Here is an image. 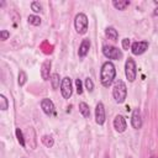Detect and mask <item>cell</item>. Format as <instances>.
<instances>
[{
  "mask_svg": "<svg viewBox=\"0 0 158 158\" xmlns=\"http://www.w3.org/2000/svg\"><path fill=\"white\" fill-rule=\"evenodd\" d=\"M116 77V69L115 65L111 62H105L100 70V81L104 86H110Z\"/></svg>",
  "mask_w": 158,
  "mask_h": 158,
  "instance_id": "6da1fadb",
  "label": "cell"
},
{
  "mask_svg": "<svg viewBox=\"0 0 158 158\" xmlns=\"http://www.w3.org/2000/svg\"><path fill=\"white\" fill-rule=\"evenodd\" d=\"M112 96H114L115 101L118 102V104L125 101V99L127 96V88H126V84L122 80H117L115 83L114 89H112Z\"/></svg>",
  "mask_w": 158,
  "mask_h": 158,
  "instance_id": "7a4b0ae2",
  "label": "cell"
},
{
  "mask_svg": "<svg viewBox=\"0 0 158 158\" xmlns=\"http://www.w3.org/2000/svg\"><path fill=\"white\" fill-rule=\"evenodd\" d=\"M74 26H75V30H77L78 33L84 35L88 30V17H86V15L83 14V12L78 14L74 19Z\"/></svg>",
  "mask_w": 158,
  "mask_h": 158,
  "instance_id": "3957f363",
  "label": "cell"
},
{
  "mask_svg": "<svg viewBox=\"0 0 158 158\" xmlns=\"http://www.w3.org/2000/svg\"><path fill=\"white\" fill-rule=\"evenodd\" d=\"M102 54L109 59H117L118 60L122 58V52L118 48H116L114 46H109V44L102 47Z\"/></svg>",
  "mask_w": 158,
  "mask_h": 158,
  "instance_id": "277c9868",
  "label": "cell"
},
{
  "mask_svg": "<svg viewBox=\"0 0 158 158\" xmlns=\"http://www.w3.org/2000/svg\"><path fill=\"white\" fill-rule=\"evenodd\" d=\"M125 74H126V78L128 79V81H135L136 75H137V69H136V63H135V60L132 58H128L126 60Z\"/></svg>",
  "mask_w": 158,
  "mask_h": 158,
  "instance_id": "5b68a950",
  "label": "cell"
},
{
  "mask_svg": "<svg viewBox=\"0 0 158 158\" xmlns=\"http://www.w3.org/2000/svg\"><path fill=\"white\" fill-rule=\"evenodd\" d=\"M60 93L64 99H69L73 94V88H72V80L69 77H64L60 81Z\"/></svg>",
  "mask_w": 158,
  "mask_h": 158,
  "instance_id": "8992f818",
  "label": "cell"
},
{
  "mask_svg": "<svg viewBox=\"0 0 158 158\" xmlns=\"http://www.w3.org/2000/svg\"><path fill=\"white\" fill-rule=\"evenodd\" d=\"M148 42L147 41H137V42H133L131 44V51L133 54L136 56H139L142 53H144L147 49H148Z\"/></svg>",
  "mask_w": 158,
  "mask_h": 158,
  "instance_id": "52a82bcc",
  "label": "cell"
},
{
  "mask_svg": "<svg viewBox=\"0 0 158 158\" xmlns=\"http://www.w3.org/2000/svg\"><path fill=\"white\" fill-rule=\"evenodd\" d=\"M95 121L98 125H104V122H105V107L101 101L98 102V105L95 107Z\"/></svg>",
  "mask_w": 158,
  "mask_h": 158,
  "instance_id": "ba28073f",
  "label": "cell"
},
{
  "mask_svg": "<svg viewBox=\"0 0 158 158\" xmlns=\"http://www.w3.org/2000/svg\"><path fill=\"white\" fill-rule=\"evenodd\" d=\"M114 127L117 132H125L126 128H127V123H126V120L122 115H116V117L114 118Z\"/></svg>",
  "mask_w": 158,
  "mask_h": 158,
  "instance_id": "9c48e42d",
  "label": "cell"
},
{
  "mask_svg": "<svg viewBox=\"0 0 158 158\" xmlns=\"http://www.w3.org/2000/svg\"><path fill=\"white\" fill-rule=\"evenodd\" d=\"M41 107H42L43 112L46 115H48V116H51V115L54 114V104H53V101L51 99H47V98L46 99H42Z\"/></svg>",
  "mask_w": 158,
  "mask_h": 158,
  "instance_id": "30bf717a",
  "label": "cell"
},
{
  "mask_svg": "<svg viewBox=\"0 0 158 158\" xmlns=\"http://www.w3.org/2000/svg\"><path fill=\"white\" fill-rule=\"evenodd\" d=\"M131 125L133 128L138 130L142 127V116H141V111L139 109H135L131 116Z\"/></svg>",
  "mask_w": 158,
  "mask_h": 158,
  "instance_id": "8fae6325",
  "label": "cell"
},
{
  "mask_svg": "<svg viewBox=\"0 0 158 158\" xmlns=\"http://www.w3.org/2000/svg\"><path fill=\"white\" fill-rule=\"evenodd\" d=\"M51 65H52V63H51L49 59H47V60H44L42 63V65H41V77H42L43 80H48V78H51L49 77Z\"/></svg>",
  "mask_w": 158,
  "mask_h": 158,
  "instance_id": "7c38bea8",
  "label": "cell"
},
{
  "mask_svg": "<svg viewBox=\"0 0 158 158\" xmlns=\"http://www.w3.org/2000/svg\"><path fill=\"white\" fill-rule=\"evenodd\" d=\"M89 49H90V41H89L88 38H85V40L81 41V43H80V46H79V51H78L79 57H80V58H84V57L88 54Z\"/></svg>",
  "mask_w": 158,
  "mask_h": 158,
  "instance_id": "4fadbf2b",
  "label": "cell"
},
{
  "mask_svg": "<svg viewBox=\"0 0 158 158\" xmlns=\"http://www.w3.org/2000/svg\"><path fill=\"white\" fill-rule=\"evenodd\" d=\"M105 35L111 41H117V38H118V33H117V31L114 27H107L105 30Z\"/></svg>",
  "mask_w": 158,
  "mask_h": 158,
  "instance_id": "5bb4252c",
  "label": "cell"
},
{
  "mask_svg": "<svg viewBox=\"0 0 158 158\" xmlns=\"http://www.w3.org/2000/svg\"><path fill=\"white\" fill-rule=\"evenodd\" d=\"M112 5L117 10H125L130 5V1L128 0H114L112 1Z\"/></svg>",
  "mask_w": 158,
  "mask_h": 158,
  "instance_id": "9a60e30c",
  "label": "cell"
},
{
  "mask_svg": "<svg viewBox=\"0 0 158 158\" xmlns=\"http://www.w3.org/2000/svg\"><path fill=\"white\" fill-rule=\"evenodd\" d=\"M79 111L80 114L84 116V117H89L90 116V110H89V106L86 102H79Z\"/></svg>",
  "mask_w": 158,
  "mask_h": 158,
  "instance_id": "2e32d148",
  "label": "cell"
},
{
  "mask_svg": "<svg viewBox=\"0 0 158 158\" xmlns=\"http://www.w3.org/2000/svg\"><path fill=\"white\" fill-rule=\"evenodd\" d=\"M49 80H51V83H52V88H53V89H57V88L59 86V80H60V78H59V74H58V73H53V74L51 75Z\"/></svg>",
  "mask_w": 158,
  "mask_h": 158,
  "instance_id": "e0dca14e",
  "label": "cell"
},
{
  "mask_svg": "<svg viewBox=\"0 0 158 158\" xmlns=\"http://www.w3.org/2000/svg\"><path fill=\"white\" fill-rule=\"evenodd\" d=\"M41 139H42V143H43L46 147H48V148H51V147L54 144V141H53V138H52L51 136H47V135H46V136H43Z\"/></svg>",
  "mask_w": 158,
  "mask_h": 158,
  "instance_id": "ac0fdd59",
  "label": "cell"
},
{
  "mask_svg": "<svg viewBox=\"0 0 158 158\" xmlns=\"http://www.w3.org/2000/svg\"><path fill=\"white\" fill-rule=\"evenodd\" d=\"M27 20H28V23H31V25H33V26L41 25V19H40L38 16H36V15H30Z\"/></svg>",
  "mask_w": 158,
  "mask_h": 158,
  "instance_id": "d6986e66",
  "label": "cell"
},
{
  "mask_svg": "<svg viewBox=\"0 0 158 158\" xmlns=\"http://www.w3.org/2000/svg\"><path fill=\"white\" fill-rule=\"evenodd\" d=\"M19 85L20 86H22V85H25V83L27 81V75H26V73L23 72V70H20L19 72Z\"/></svg>",
  "mask_w": 158,
  "mask_h": 158,
  "instance_id": "ffe728a7",
  "label": "cell"
},
{
  "mask_svg": "<svg viewBox=\"0 0 158 158\" xmlns=\"http://www.w3.org/2000/svg\"><path fill=\"white\" fill-rule=\"evenodd\" d=\"M7 107H9V101H7V99L5 98V95H0V109L2 110V111H5V110H7Z\"/></svg>",
  "mask_w": 158,
  "mask_h": 158,
  "instance_id": "44dd1931",
  "label": "cell"
},
{
  "mask_svg": "<svg viewBox=\"0 0 158 158\" xmlns=\"http://www.w3.org/2000/svg\"><path fill=\"white\" fill-rule=\"evenodd\" d=\"M16 137H17L19 143H20L22 147H25V138H23V135H22V132H21L20 128H16Z\"/></svg>",
  "mask_w": 158,
  "mask_h": 158,
  "instance_id": "7402d4cb",
  "label": "cell"
},
{
  "mask_svg": "<svg viewBox=\"0 0 158 158\" xmlns=\"http://www.w3.org/2000/svg\"><path fill=\"white\" fill-rule=\"evenodd\" d=\"M84 84H85V88H86L88 91H93L94 90V83H93V80L90 78H86Z\"/></svg>",
  "mask_w": 158,
  "mask_h": 158,
  "instance_id": "603a6c76",
  "label": "cell"
},
{
  "mask_svg": "<svg viewBox=\"0 0 158 158\" xmlns=\"http://www.w3.org/2000/svg\"><path fill=\"white\" fill-rule=\"evenodd\" d=\"M31 9H32L35 12H41V11H42V7H41V5H40L38 1H33V2L31 4Z\"/></svg>",
  "mask_w": 158,
  "mask_h": 158,
  "instance_id": "cb8c5ba5",
  "label": "cell"
},
{
  "mask_svg": "<svg viewBox=\"0 0 158 158\" xmlns=\"http://www.w3.org/2000/svg\"><path fill=\"white\" fill-rule=\"evenodd\" d=\"M75 86H77V93L79 95L83 94V84H81V80L80 79H77L75 80Z\"/></svg>",
  "mask_w": 158,
  "mask_h": 158,
  "instance_id": "d4e9b609",
  "label": "cell"
},
{
  "mask_svg": "<svg viewBox=\"0 0 158 158\" xmlns=\"http://www.w3.org/2000/svg\"><path fill=\"white\" fill-rule=\"evenodd\" d=\"M9 37H10V32H9V31H6V30H2V31L0 32V38H1L2 41H6Z\"/></svg>",
  "mask_w": 158,
  "mask_h": 158,
  "instance_id": "484cf974",
  "label": "cell"
},
{
  "mask_svg": "<svg viewBox=\"0 0 158 158\" xmlns=\"http://www.w3.org/2000/svg\"><path fill=\"white\" fill-rule=\"evenodd\" d=\"M130 47H131L130 40H128V38H123V40H122V48H123V49H128Z\"/></svg>",
  "mask_w": 158,
  "mask_h": 158,
  "instance_id": "4316f807",
  "label": "cell"
},
{
  "mask_svg": "<svg viewBox=\"0 0 158 158\" xmlns=\"http://www.w3.org/2000/svg\"><path fill=\"white\" fill-rule=\"evenodd\" d=\"M154 15H157V16H158V7H156V9H154Z\"/></svg>",
  "mask_w": 158,
  "mask_h": 158,
  "instance_id": "83f0119b",
  "label": "cell"
},
{
  "mask_svg": "<svg viewBox=\"0 0 158 158\" xmlns=\"http://www.w3.org/2000/svg\"><path fill=\"white\" fill-rule=\"evenodd\" d=\"M151 158H157V157H154V156H152V157H151Z\"/></svg>",
  "mask_w": 158,
  "mask_h": 158,
  "instance_id": "f1b7e54d",
  "label": "cell"
},
{
  "mask_svg": "<svg viewBox=\"0 0 158 158\" xmlns=\"http://www.w3.org/2000/svg\"><path fill=\"white\" fill-rule=\"evenodd\" d=\"M106 158H109V157H106Z\"/></svg>",
  "mask_w": 158,
  "mask_h": 158,
  "instance_id": "f546056e",
  "label": "cell"
}]
</instances>
